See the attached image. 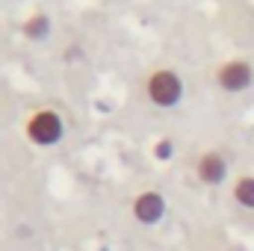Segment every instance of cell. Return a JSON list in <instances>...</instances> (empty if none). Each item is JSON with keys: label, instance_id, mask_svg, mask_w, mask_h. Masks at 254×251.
<instances>
[{"label": "cell", "instance_id": "5b68a950", "mask_svg": "<svg viewBox=\"0 0 254 251\" xmlns=\"http://www.w3.org/2000/svg\"><path fill=\"white\" fill-rule=\"evenodd\" d=\"M163 213H166V201H163L160 192H142L133 201V216L142 225H157L163 219Z\"/></svg>", "mask_w": 254, "mask_h": 251}, {"label": "cell", "instance_id": "52a82bcc", "mask_svg": "<svg viewBox=\"0 0 254 251\" xmlns=\"http://www.w3.org/2000/svg\"><path fill=\"white\" fill-rule=\"evenodd\" d=\"M234 198H237V204H243L246 210H254V178L252 175H246V178H240V181L234 184Z\"/></svg>", "mask_w": 254, "mask_h": 251}, {"label": "cell", "instance_id": "8992f818", "mask_svg": "<svg viewBox=\"0 0 254 251\" xmlns=\"http://www.w3.org/2000/svg\"><path fill=\"white\" fill-rule=\"evenodd\" d=\"M48 33H51V18H48V15H33V18H27V24H24V36H27V39L42 42V39H48Z\"/></svg>", "mask_w": 254, "mask_h": 251}, {"label": "cell", "instance_id": "6da1fadb", "mask_svg": "<svg viewBox=\"0 0 254 251\" xmlns=\"http://www.w3.org/2000/svg\"><path fill=\"white\" fill-rule=\"evenodd\" d=\"M184 95V83L175 71H154L151 80H148V98L157 104V107H175Z\"/></svg>", "mask_w": 254, "mask_h": 251}, {"label": "cell", "instance_id": "3957f363", "mask_svg": "<svg viewBox=\"0 0 254 251\" xmlns=\"http://www.w3.org/2000/svg\"><path fill=\"white\" fill-rule=\"evenodd\" d=\"M216 80H219V86H222L225 92L237 95V92H246V89L252 86L254 71H252V65L246 63V60H231V63H225L222 68H219Z\"/></svg>", "mask_w": 254, "mask_h": 251}, {"label": "cell", "instance_id": "ba28073f", "mask_svg": "<svg viewBox=\"0 0 254 251\" xmlns=\"http://www.w3.org/2000/svg\"><path fill=\"white\" fill-rule=\"evenodd\" d=\"M175 154V145L169 142V139H163V142H157V148H154V157L157 160H169Z\"/></svg>", "mask_w": 254, "mask_h": 251}, {"label": "cell", "instance_id": "7a4b0ae2", "mask_svg": "<svg viewBox=\"0 0 254 251\" xmlns=\"http://www.w3.org/2000/svg\"><path fill=\"white\" fill-rule=\"evenodd\" d=\"M65 133L63 119L54 113V110H39L30 122H27V136L36 142V145H57Z\"/></svg>", "mask_w": 254, "mask_h": 251}, {"label": "cell", "instance_id": "277c9868", "mask_svg": "<svg viewBox=\"0 0 254 251\" xmlns=\"http://www.w3.org/2000/svg\"><path fill=\"white\" fill-rule=\"evenodd\" d=\"M198 181L207 184V187H219L225 178H228V160L219 154V151H207L201 160H198Z\"/></svg>", "mask_w": 254, "mask_h": 251}]
</instances>
